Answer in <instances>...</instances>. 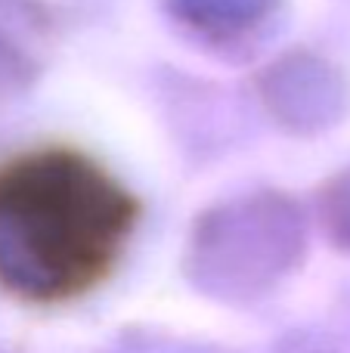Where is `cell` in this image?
<instances>
[{
	"label": "cell",
	"mask_w": 350,
	"mask_h": 353,
	"mask_svg": "<svg viewBox=\"0 0 350 353\" xmlns=\"http://www.w3.org/2000/svg\"><path fill=\"white\" fill-rule=\"evenodd\" d=\"M134 208L99 168L72 152L0 168V282L34 301L93 288L127 242Z\"/></svg>",
	"instance_id": "1"
}]
</instances>
